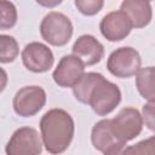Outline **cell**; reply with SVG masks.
Returning a JSON list of instances; mask_svg holds the SVG:
<instances>
[{
  "label": "cell",
  "instance_id": "cell-18",
  "mask_svg": "<svg viewBox=\"0 0 155 155\" xmlns=\"http://www.w3.org/2000/svg\"><path fill=\"white\" fill-rule=\"evenodd\" d=\"M17 23L16 6L10 1H0V29H11Z\"/></svg>",
  "mask_w": 155,
  "mask_h": 155
},
{
  "label": "cell",
  "instance_id": "cell-10",
  "mask_svg": "<svg viewBox=\"0 0 155 155\" xmlns=\"http://www.w3.org/2000/svg\"><path fill=\"white\" fill-rule=\"evenodd\" d=\"M99 29L108 41H121L131 33L132 24L128 17L119 10L107 13L99 23Z\"/></svg>",
  "mask_w": 155,
  "mask_h": 155
},
{
  "label": "cell",
  "instance_id": "cell-19",
  "mask_svg": "<svg viewBox=\"0 0 155 155\" xmlns=\"http://www.w3.org/2000/svg\"><path fill=\"white\" fill-rule=\"evenodd\" d=\"M74 4L82 15L93 16L102 10L104 1L102 0H75Z\"/></svg>",
  "mask_w": 155,
  "mask_h": 155
},
{
  "label": "cell",
  "instance_id": "cell-4",
  "mask_svg": "<svg viewBox=\"0 0 155 155\" xmlns=\"http://www.w3.org/2000/svg\"><path fill=\"white\" fill-rule=\"evenodd\" d=\"M121 102V91L114 82L107 80L104 76L93 87L90 97L88 105L99 115L105 116L110 114Z\"/></svg>",
  "mask_w": 155,
  "mask_h": 155
},
{
  "label": "cell",
  "instance_id": "cell-6",
  "mask_svg": "<svg viewBox=\"0 0 155 155\" xmlns=\"http://www.w3.org/2000/svg\"><path fill=\"white\" fill-rule=\"evenodd\" d=\"M42 142L38 131L29 126L17 128L8 139L5 151L6 155H40Z\"/></svg>",
  "mask_w": 155,
  "mask_h": 155
},
{
  "label": "cell",
  "instance_id": "cell-8",
  "mask_svg": "<svg viewBox=\"0 0 155 155\" xmlns=\"http://www.w3.org/2000/svg\"><path fill=\"white\" fill-rule=\"evenodd\" d=\"M23 65L33 73H45L53 65L54 57L48 46L34 41L24 46L22 51Z\"/></svg>",
  "mask_w": 155,
  "mask_h": 155
},
{
  "label": "cell",
  "instance_id": "cell-7",
  "mask_svg": "<svg viewBox=\"0 0 155 155\" xmlns=\"http://www.w3.org/2000/svg\"><path fill=\"white\" fill-rule=\"evenodd\" d=\"M46 103V92L40 86H24L13 97L12 105L17 115L30 117L36 115Z\"/></svg>",
  "mask_w": 155,
  "mask_h": 155
},
{
  "label": "cell",
  "instance_id": "cell-17",
  "mask_svg": "<svg viewBox=\"0 0 155 155\" xmlns=\"http://www.w3.org/2000/svg\"><path fill=\"white\" fill-rule=\"evenodd\" d=\"M19 53L17 40L11 35L0 34V63L13 62Z\"/></svg>",
  "mask_w": 155,
  "mask_h": 155
},
{
  "label": "cell",
  "instance_id": "cell-20",
  "mask_svg": "<svg viewBox=\"0 0 155 155\" xmlns=\"http://www.w3.org/2000/svg\"><path fill=\"white\" fill-rule=\"evenodd\" d=\"M142 120L143 124L145 122V126H148V128L150 131L155 130V119H154V102H148L147 104L143 105V110H142Z\"/></svg>",
  "mask_w": 155,
  "mask_h": 155
},
{
  "label": "cell",
  "instance_id": "cell-12",
  "mask_svg": "<svg viewBox=\"0 0 155 155\" xmlns=\"http://www.w3.org/2000/svg\"><path fill=\"white\" fill-rule=\"evenodd\" d=\"M122 11L130 19L132 28H144L151 21V4L144 0H125L120 5Z\"/></svg>",
  "mask_w": 155,
  "mask_h": 155
},
{
  "label": "cell",
  "instance_id": "cell-15",
  "mask_svg": "<svg viewBox=\"0 0 155 155\" xmlns=\"http://www.w3.org/2000/svg\"><path fill=\"white\" fill-rule=\"evenodd\" d=\"M103 78L102 74L99 73H85L84 76L81 78V80L73 87V93L74 97L76 98V101H79L82 104H87L88 103V97L93 90V87L97 85V82Z\"/></svg>",
  "mask_w": 155,
  "mask_h": 155
},
{
  "label": "cell",
  "instance_id": "cell-5",
  "mask_svg": "<svg viewBox=\"0 0 155 155\" xmlns=\"http://www.w3.org/2000/svg\"><path fill=\"white\" fill-rule=\"evenodd\" d=\"M142 58L137 50L130 46L119 47L110 53L107 61V68L116 78L126 79L137 74L140 69Z\"/></svg>",
  "mask_w": 155,
  "mask_h": 155
},
{
  "label": "cell",
  "instance_id": "cell-16",
  "mask_svg": "<svg viewBox=\"0 0 155 155\" xmlns=\"http://www.w3.org/2000/svg\"><path fill=\"white\" fill-rule=\"evenodd\" d=\"M136 87L148 102H154V67L140 68L136 74Z\"/></svg>",
  "mask_w": 155,
  "mask_h": 155
},
{
  "label": "cell",
  "instance_id": "cell-1",
  "mask_svg": "<svg viewBox=\"0 0 155 155\" xmlns=\"http://www.w3.org/2000/svg\"><path fill=\"white\" fill-rule=\"evenodd\" d=\"M74 131V120L63 109H50L40 120L42 145L52 155H59L68 149L73 140Z\"/></svg>",
  "mask_w": 155,
  "mask_h": 155
},
{
  "label": "cell",
  "instance_id": "cell-9",
  "mask_svg": "<svg viewBox=\"0 0 155 155\" xmlns=\"http://www.w3.org/2000/svg\"><path fill=\"white\" fill-rule=\"evenodd\" d=\"M84 63L73 54H65L58 62L53 70V81L61 87H74L84 76Z\"/></svg>",
  "mask_w": 155,
  "mask_h": 155
},
{
  "label": "cell",
  "instance_id": "cell-21",
  "mask_svg": "<svg viewBox=\"0 0 155 155\" xmlns=\"http://www.w3.org/2000/svg\"><path fill=\"white\" fill-rule=\"evenodd\" d=\"M7 81H8V78H7V73L0 68V92H2L7 85Z\"/></svg>",
  "mask_w": 155,
  "mask_h": 155
},
{
  "label": "cell",
  "instance_id": "cell-2",
  "mask_svg": "<svg viewBox=\"0 0 155 155\" xmlns=\"http://www.w3.org/2000/svg\"><path fill=\"white\" fill-rule=\"evenodd\" d=\"M41 38L52 46H64L73 35L71 21L61 12H48L40 23Z\"/></svg>",
  "mask_w": 155,
  "mask_h": 155
},
{
  "label": "cell",
  "instance_id": "cell-3",
  "mask_svg": "<svg viewBox=\"0 0 155 155\" xmlns=\"http://www.w3.org/2000/svg\"><path fill=\"white\" fill-rule=\"evenodd\" d=\"M143 128L140 113L131 107L121 109L115 117L110 120V131L116 143H127L134 139Z\"/></svg>",
  "mask_w": 155,
  "mask_h": 155
},
{
  "label": "cell",
  "instance_id": "cell-13",
  "mask_svg": "<svg viewBox=\"0 0 155 155\" xmlns=\"http://www.w3.org/2000/svg\"><path fill=\"white\" fill-rule=\"evenodd\" d=\"M104 155H155V138L149 137L134 145L115 143L104 151Z\"/></svg>",
  "mask_w": 155,
  "mask_h": 155
},
{
  "label": "cell",
  "instance_id": "cell-14",
  "mask_svg": "<svg viewBox=\"0 0 155 155\" xmlns=\"http://www.w3.org/2000/svg\"><path fill=\"white\" fill-rule=\"evenodd\" d=\"M91 142L94 149L99 151H105L108 148H110L113 144L116 143V140L113 137V133L110 131V120L103 119L98 121L91 132Z\"/></svg>",
  "mask_w": 155,
  "mask_h": 155
},
{
  "label": "cell",
  "instance_id": "cell-11",
  "mask_svg": "<svg viewBox=\"0 0 155 155\" xmlns=\"http://www.w3.org/2000/svg\"><path fill=\"white\" fill-rule=\"evenodd\" d=\"M73 56L78 57L84 65H94L104 56V47L103 45L93 36L90 34H84L79 36L73 47Z\"/></svg>",
  "mask_w": 155,
  "mask_h": 155
}]
</instances>
